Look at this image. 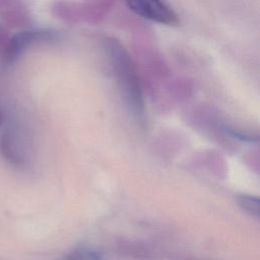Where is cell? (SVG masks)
<instances>
[{
    "label": "cell",
    "mask_w": 260,
    "mask_h": 260,
    "mask_svg": "<svg viewBox=\"0 0 260 260\" xmlns=\"http://www.w3.org/2000/svg\"><path fill=\"white\" fill-rule=\"evenodd\" d=\"M1 123H2V115L0 113V125H1Z\"/></svg>",
    "instance_id": "6"
},
{
    "label": "cell",
    "mask_w": 260,
    "mask_h": 260,
    "mask_svg": "<svg viewBox=\"0 0 260 260\" xmlns=\"http://www.w3.org/2000/svg\"><path fill=\"white\" fill-rule=\"evenodd\" d=\"M103 45L110 66L130 109L137 116H141L144 109L142 91L130 55L123 45L114 38H105Z\"/></svg>",
    "instance_id": "1"
},
{
    "label": "cell",
    "mask_w": 260,
    "mask_h": 260,
    "mask_svg": "<svg viewBox=\"0 0 260 260\" xmlns=\"http://www.w3.org/2000/svg\"><path fill=\"white\" fill-rule=\"evenodd\" d=\"M238 202H239V205L248 213L257 217L259 216V200L257 198L247 196V195H242L238 198Z\"/></svg>",
    "instance_id": "5"
},
{
    "label": "cell",
    "mask_w": 260,
    "mask_h": 260,
    "mask_svg": "<svg viewBox=\"0 0 260 260\" xmlns=\"http://www.w3.org/2000/svg\"><path fill=\"white\" fill-rule=\"evenodd\" d=\"M64 260H101V256L93 250L81 248L70 252Z\"/></svg>",
    "instance_id": "4"
},
{
    "label": "cell",
    "mask_w": 260,
    "mask_h": 260,
    "mask_svg": "<svg viewBox=\"0 0 260 260\" xmlns=\"http://www.w3.org/2000/svg\"><path fill=\"white\" fill-rule=\"evenodd\" d=\"M56 38V34L51 30H27L16 35L11 39L6 53L8 60H13L19 55L26 47L32 43L40 41H49Z\"/></svg>",
    "instance_id": "3"
},
{
    "label": "cell",
    "mask_w": 260,
    "mask_h": 260,
    "mask_svg": "<svg viewBox=\"0 0 260 260\" xmlns=\"http://www.w3.org/2000/svg\"><path fill=\"white\" fill-rule=\"evenodd\" d=\"M127 6L138 16L166 25L178 22L173 9L164 0H125Z\"/></svg>",
    "instance_id": "2"
}]
</instances>
